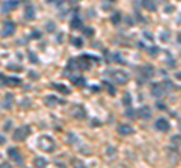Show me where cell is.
I'll use <instances>...</instances> for the list:
<instances>
[{
  "mask_svg": "<svg viewBox=\"0 0 181 168\" xmlns=\"http://www.w3.org/2000/svg\"><path fill=\"white\" fill-rule=\"evenodd\" d=\"M68 2H71V3H74V2H77V0H68Z\"/></svg>",
  "mask_w": 181,
  "mask_h": 168,
  "instance_id": "74e56055",
  "label": "cell"
},
{
  "mask_svg": "<svg viewBox=\"0 0 181 168\" xmlns=\"http://www.w3.org/2000/svg\"><path fill=\"white\" fill-rule=\"evenodd\" d=\"M119 21H121V14L119 12H116V14L112 15V23L113 24H119Z\"/></svg>",
  "mask_w": 181,
  "mask_h": 168,
  "instance_id": "603a6c76",
  "label": "cell"
},
{
  "mask_svg": "<svg viewBox=\"0 0 181 168\" xmlns=\"http://www.w3.org/2000/svg\"><path fill=\"white\" fill-rule=\"evenodd\" d=\"M143 8L146 9V11H151V12H154L155 9H157V3H155V0H143Z\"/></svg>",
  "mask_w": 181,
  "mask_h": 168,
  "instance_id": "5bb4252c",
  "label": "cell"
},
{
  "mask_svg": "<svg viewBox=\"0 0 181 168\" xmlns=\"http://www.w3.org/2000/svg\"><path fill=\"white\" fill-rule=\"evenodd\" d=\"M162 2H163V0H162Z\"/></svg>",
  "mask_w": 181,
  "mask_h": 168,
  "instance_id": "60d3db41",
  "label": "cell"
},
{
  "mask_svg": "<svg viewBox=\"0 0 181 168\" xmlns=\"http://www.w3.org/2000/svg\"><path fill=\"white\" fill-rule=\"evenodd\" d=\"M29 57H30V60H32V63H38V60H36V57H35V54H29Z\"/></svg>",
  "mask_w": 181,
  "mask_h": 168,
  "instance_id": "f1b7e54d",
  "label": "cell"
},
{
  "mask_svg": "<svg viewBox=\"0 0 181 168\" xmlns=\"http://www.w3.org/2000/svg\"><path fill=\"white\" fill-rule=\"evenodd\" d=\"M175 77H177V78H181V72H180V74H177Z\"/></svg>",
  "mask_w": 181,
  "mask_h": 168,
  "instance_id": "d590c367",
  "label": "cell"
},
{
  "mask_svg": "<svg viewBox=\"0 0 181 168\" xmlns=\"http://www.w3.org/2000/svg\"><path fill=\"white\" fill-rule=\"evenodd\" d=\"M8 155H9V158H11L12 161H15L17 164H23L21 153H20V150H18L17 147H11V149L8 150Z\"/></svg>",
  "mask_w": 181,
  "mask_h": 168,
  "instance_id": "52a82bcc",
  "label": "cell"
},
{
  "mask_svg": "<svg viewBox=\"0 0 181 168\" xmlns=\"http://www.w3.org/2000/svg\"><path fill=\"white\" fill-rule=\"evenodd\" d=\"M110 75H112L113 81L118 83V84H125L128 81V75L125 74L124 71H115V72H112Z\"/></svg>",
  "mask_w": 181,
  "mask_h": 168,
  "instance_id": "277c9868",
  "label": "cell"
},
{
  "mask_svg": "<svg viewBox=\"0 0 181 168\" xmlns=\"http://www.w3.org/2000/svg\"><path fill=\"white\" fill-rule=\"evenodd\" d=\"M158 53V50H157V48L154 47V48H151V50H149V54H157Z\"/></svg>",
  "mask_w": 181,
  "mask_h": 168,
  "instance_id": "f546056e",
  "label": "cell"
},
{
  "mask_svg": "<svg viewBox=\"0 0 181 168\" xmlns=\"http://www.w3.org/2000/svg\"><path fill=\"white\" fill-rule=\"evenodd\" d=\"M110 2H113V0H110Z\"/></svg>",
  "mask_w": 181,
  "mask_h": 168,
  "instance_id": "ab89813d",
  "label": "cell"
},
{
  "mask_svg": "<svg viewBox=\"0 0 181 168\" xmlns=\"http://www.w3.org/2000/svg\"><path fill=\"white\" fill-rule=\"evenodd\" d=\"M47 29H49V30H53V29H54L52 23H49V24H47Z\"/></svg>",
  "mask_w": 181,
  "mask_h": 168,
  "instance_id": "1f68e13d",
  "label": "cell"
},
{
  "mask_svg": "<svg viewBox=\"0 0 181 168\" xmlns=\"http://www.w3.org/2000/svg\"><path fill=\"white\" fill-rule=\"evenodd\" d=\"M45 104H47L49 107H54L56 104H62V101L57 98V96H47V98H45Z\"/></svg>",
  "mask_w": 181,
  "mask_h": 168,
  "instance_id": "9a60e30c",
  "label": "cell"
},
{
  "mask_svg": "<svg viewBox=\"0 0 181 168\" xmlns=\"http://www.w3.org/2000/svg\"><path fill=\"white\" fill-rule=\"evenodd\" d=\"M180 131H181V123H180Z\"/></svg>",
  "mask_w": 181,
  "mask_h": 168,
  "instance_id": "f35d334b",
  "label": "cell"
},
{
  "mask_svg": "<svg viewBox=\"0 0 181 168\" xmlns=\"http://www.w3.org/2000/svg\"><path fill=\"white\" fill-rule=\"evenodd\" d=\"M165 93V84L162 83H152L151 84V95L158 98V96H162Z\"/></svg>",
  "mask_w": 181,
  "mask_h": 168,
  "instance_id": "5b68a950",
  "label": "cell"
},
{
  "mask_svg": "<svg viewBox=\"0 0 181 168\" xmlns=\"http://www.w3.org/2000/svg\"><path fill=\"white\" fill-rule=\"evenodd\" d=\"M82 26H83V24H82V20L79 18V17H74L73 20H71V27L73 29H82Z\"/></svg>",
  "mask_w": 181,
  "mask_h": 168,
  "instance_id": "e0dca14e",
  "label": "cell"
},
{
  "mask_svg": "<svg viewBox=\"0 0 181 168\" xmlns=\"http://www.w3.org/2000/svg\"><path fill=\"white\" fill-rule=\"evenodd\" d=\"M71 42H73V45H74V47H77V48H80V47L83 45V41H82V39H79V38H73V41H71Z\"/></svg>",
  "mask_w": 181,
  "mask_h": 168,
  "instance_id": "d4e9b609",
  "label": "cell"
},
{
  "mask_svg": "<svg viewBox=\"0 0 181 168\" xmlns=\"http://www.w3.org/2000/svg\"><path fill=\"white\" fill-rule=\"evenodd\" d=\"M138 114H139V117H141V119H151V116H152L151 107H148V105L141 107V108H139V111H138Z\"/></svg>",
  "mask_w": 181,
  "mask_h": 168,
  "instance_id": "30bf717a",
  "label": "cell"
},
{
  "mask_svg": "<svg viewBox=\"0 0 181 168\" xmlns=\"http://www.w3.org/2000/svg\"><path fill=\"white\" fill-rule=\"evenodd\" d=\"M177 39H178V42H180V44H181V33H180V35H178V36H177Z\"/></svg>",
  "mask_w": 181,
  "mask_h": 168,
  "instance_id": "e575fe53",
  "label": "cell"
},
{
  "mask_svg": "<svg viewBox=\"0 0 181 168\" xmlns=\"http://www.w3.org/2000/svg\"><path fill=\"white\" fill-rule=\"evenodd\" d=\"M38 147L42 150V152H53L54 147H56V144H54V140L49 135H42L39 137L38 140Z\"/></svg>",
  "mask_w": 181,
  "mask_h": 168,
  "instance_id": "6da1fadb",
  "label": "cell"
},
{
  "mask_svg": "<svg viewBox=\"0 0 181 168\" xmlns=\"http://www.w3.org/2000/svg\"><path fill=\"white\" fill-rule=\"evenodd\" d=\"M33 165L35 167H45V165H47V159L42 158V156H39V158H36L33 161Z\"/></svg>",
  "mask_w": 181,
  "mask_h": 168,
  "instance_id": "d6986e66",
  "label": "cell"
},
{
  "mask_svg": "<svg viewBox=\"0 0 181 168\" xmlns=\"http://www.w3.org/2000/svg\"><path fill=\"white\" fill-rule=\"evenodd\" d=\"M172 141H174V144H177V146H181V135L172 137Z\"/></svg>",
  "mask_w": 181,
  "mask_h": 168,
  "instance_id": "484cf974",
  "label": "cell"
},
{
  "mask_svg": "<svg viewBox=\"0 0 181 168\" xmlns=\"http://www.w3.org/2000/svg\"><path fill=\"white\" fill-rule=\"evenodd\" d=\"M71 114H73L76 119H85L86 111H85V108H83L82 105H76V107L71 110Z\"/></svg>",
  "mask_w": 181,
  "mask_h": 168,
  "instance_id": "8fae6325",
  "label": "cell"
},
{
  "mask_svg": "<svg viewBox=\"0 0 181 168\" xmlns=\"http://www.w3.org/2000/svg\"><path fill=\"white\" fill-rule=\"evenodd\" d=\"M145 38H146V39H151V41H152V35H149V33H145Z\"/></svg>",
  "mask_w": 181,
  "mask_h": 168,
  "instance_id": "d6a6232c",
  "label": "cell"
},
{
  "mask_svg": "<svg viewBox=\"0 0 181 168\" xmlns=\"http://www.w3.org/2000/svg\"><path fill=\"white\" fill-rule=\"evenodd\" d=\"M169 128H171V125L168 122V119H158L155 122V129L160 131V132H168Z\"/></svg>",
  "mask_w": 181,
  "mask_h": 168,
  "instance_id": "8992f818",
  "label": "cell"
},
{
  "mask_svg": "<svg viewBox=\"0 0 181 168\" xmlns=\"http://www.w3.org/2000/svg\"><path fill=\"white\" fill-rule=\"evenodd\" d=\"M24 18H26V20H33V18H35V9H33L32 5H27V6H26Z\"/></svg>",
  "mask_w": 181,
  "mask_h": 168,
  "instance_id": "2e32d148",
  "label": "cell"
},
{
  "mask_svg": "<svg viewBox=\"0 0 181 168\" xmlns=\"http://www.w3.org/2000/svg\"><path fill=\"white\" fill-rule=\"evenodd\" d=\"M94 33H95V30H94L92 27H85V29H83V35H85L86 38H92Z\"/></svg>",
  "mask_w": 181,
  "mask_h": 168,
  "instance_id": "44dd1931",
  "label": "cell"
},
{
  "mask_svg": "<svg viewBox=\"0 0 181 168\" xmlns=\"http://www.w3.org/2000/svg\"><path fill=\"white\" fill-rule=\"evenodd\" d=\"M17 26L14 24V21H5L3 23V29H2V36L3 38H9L15 33Z\"/></svg>",
  "mask_w": 181,
  "mask_h": 168,
  "instance_id": "3957f363",
  "label": "cell"
},
{
  "mask_svg": "<svg viewBox=\"0 0 181 168\" xmlns=\"http://www.w3.org/2000/svg\"><path fill=\"white\" fill-rule=\"evenodd\" d=\"M122 102H124V105H125L127 108H130V107H131V96H130V93H125V95H124Z\"/></svg>",
  "mask_w": 181,
  "mask_h": 168,
  "instance_id": "7402d4cb",
  "label": "cell"
},
{
  "mask_svg": "<svg viewBox=\"0 0 181 168\" xmlns=\"http://www.w3.org/2000/svg\"><path fill=\"white\" fill-rule=\"evenodd\" d=\"M118 132L121 135H131L133 134V128L130 125H119L118 126Z\"/></svg>",
  "mask_w": 181,
  "mask_h": 168,
  "instance_id": "7c38bea8",
  "label": "cell"
},
{
  "mask_svg": "<svg viewBox=\"0 0 181 168\" xmlns=\"http://www.w3.org/2000/svg\"><path fill=\"white\" fill-rule=\"evenodd\" d=\"M47 2H49V3H54V2H56V0H47Z\"/></svg>",
  "mask_w": 181,
  "mask_h": 168,
  "instance_id": "8d00e7d4",
  "label": "cell"
},
{
  "mask_svg": "<svg viewBox=\"0 0 181 168\" xmlns=\"http://www.w3.org/2000/svg\"><path fill=\"white\" fill-rule=\"evenodd\" d=\"M29 134H30V128H29V126H23V128H18V129L14 132L12 138H14L15 141H23V140L27 138Z\"/></svg>",
  "mask_w": 181,
  "mask_h": 168,
  "instance_id": "7a4b0ae2",
  "label": "cell"
},
{
  "mask_svg": "<svg viewBox=\"0 0 181 168\" xmlns=\"http://www.w3.org/2000/svg\"><path fill=\"white\" fill-rule=\"evenodd\" d=\"M32 38H33V39H39V38H41V33H39L38 30H35L33 35H32Z\"/></svg>",
  "mask_w": 181,
  "mask_h": 168,
  "instance_id": "4316f807",
  "label": "cell"
},
{
  "mask_svg": "<svg viewBox=\"0 0 181 168\" xmlns=\"http://www.w3.org/2000/svg\"><path fill=\"white\" fill-rule=\"evenodd\" d=\"M18 0H6V2L2 5V11L3 12H12L17 6H18Z\"/></svg>",
  "mask_w": 181,
  "mask_h": 168,
  "instance_id": "ba28073f",
  "label": "cell"
},
{
  "mask_svg": "<svg viewBox=\"0 0 181 168\" xmlns=\"http://www.w3.org/2000/svg\"><path fill=\"white\" fill-rule=\"evenodd\" d=\"M141 74H142L145 78H151V77L154 75V68H152V66H149V65H146V66H143V68H142Z\"/></svg>",
  "mask_w": 181,
  "mask_h": 168,
  "instance_id": "4fadbf2b",
  "label": "cell"
},
{
  "mask_svg": "<svg viewBox=\"0 0 181 168\" xmlns=\"http://www.w3.org/2000/svg\"><path fill=\"white\" fill-rule=\"evenodd\" d=\"M157 108H158V110H166V105L162 104V102H157Z\"/></svg>",
  "mask_w": 181,
  "mask_h": 168,
  "instance_id": "83f0119b",
  "label": "cell"
},
{
  "mask_svg": "<svg viewBox=\"0 0 181 168\" xmlns=\"http://www.w3.org/2000/svg\"><path fill=\"white\" fill-rule=\"evenodd\" d=\"M12 101H14V98H12L11 95H8V96H6V99H5V107H6V108H11Z\"/></svg>",
  "mask_w": 181,
  "mask_h": 168,
  "instance_id": "cb8c5ba5",
  "label": "cell"
},
{
  "mask_svg": "<svg viewBox=\"0 0 181 168\" xmlns=\"http://www.w3.org/2000/svg\"><path fill=\"white\" fill-rule=\"evenodd\" d=\"M53 87H54L56 90L62 92L63 95H70V89H68V87H65V86H62V84H53Z\"/></svg>",
  "mask_w": 181,
  "mask_h": 168,
  "instance_id": "ffe728a7",
  "label": "cell"
},
{
  "mask_svg": "<svg viewBox=\"0 0 181 168\" xmlns=\"http://www.w3.org/2000/svg\"><path fill=\"white\" fill-rule=\"evenodd\" d=\"M2 144H5V138H3L2 135H0V146H2Z\"/></svg>",
  "mask_w": 181,
  "mask_h": 168,
  "instance_id": "836d02e7",
  "label": "cell"
},
{
  "mask_svg": "<svg viewBox=\"0 0 181 168\" xmlns=\"http://www.w3.org/2000/svg\"><path fill=\"white\" fill-rule=\"evenodd\" d=\"M73 84L76 86V87H85V78L83 77H76V78H73Z\"/></svg>",
  "mask_w": 181,
  "mask_h": 168,
  "instance_id": "ac0fdd59",
  "label": "cell"
},
{
  "mask_svg": "<svg viewBox=\"0 0 181 168\" xmlns=\"http://www.w3.org/2000/svg\"><path fill=\"white\" fill-rule=\"evenodd\" d=\"M107 87H109V92H110L112 95H115V89H113L112 86H107Z\"/></svg>",
  "mask_w": 181,
  "mask_h": 168,
  "instance_id": "4dcf8cb0",
  "label": "cell"
},
{
  "mask_svg": "<svg viewBox=\"0 0 181 168\" xmlns=\"http://www.w3.org/2000/svg\"><path fill=\"white\" fill-rule=\"evenodd\" d=\"M0 78L5 81V84H8V86H11V87H17V86L21 84V80L17 78V77H2V75H0Z\"/></svg>",
  "mask_w": 181,
  "mask_h": 168,
  "instance_id": "9c48e42d",
  "label": "cell"
}]
</instances>
